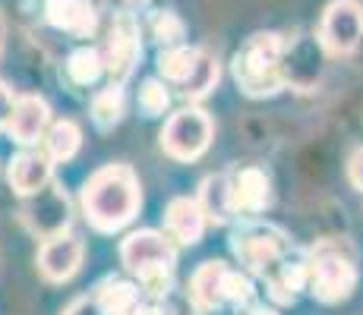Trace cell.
<instances>
[{"instance_id": "603a6c76", "label": "cell", "mask_w": 363, "mask_h": 315, "mask_svg": "<svg viewBox=\"0 0 363 315\" xmlns=\"http://www.w3.org/2000/svg\"><path fill=\"white\" fill-rule=\"evenodd\" d=\"M123 108H127V101H123V88L111 82L108 88H101V92L92 98V120L99 123L101 130H111V126L121 123Z\"/></svg>"}, {"instance_id": "484cf974", "label": "cell", "mask_w": 363, "mask_h": 315, "mask_svg": "<svg viewBox=\"0 0 363 315\" xmlns=\"http://www.w3.org/2000/svg\"><path fill=\"white\" fill-rule=\"evenodd\" d=\"M167 104H171V92H167V86L162 79H145L139 86V110L145 117H162L167 110Z\"/></svg>"}, {"instance_id": "9c48e42d", "label": "cell", "mask_w": 363, "mask_h": 315, "mask_svg": "<svg viewBox=\"0 0 363 315\" xmlns=\"http://www.w3.org/2000/svg\"><path fill=\"white\" fill-rule=\"evenodd\" d=\"M139 54H143V41H139V25L130 13H121L111 25L108 35V54H101L104 69L111 73L114 86H121L123 79L133 73V67L139 63Z\"/></svg>"}, {"instance_id": "4316f807", "label": "cell", "mask_w": 363, "mask_h": 315, "mask_svg": "<svg viewBox=\"0 0 363 315\" xmlns=\"http://www.w3.org/2000/svg\"><path fill=\"white\" fill-rule=\"evenodd\" d=\"M162 299V306H158V312L162 315H193L196 309H193V303H190V297H184V293H174V290H167L164 297H158Z\"/></svg>"}, {"instance_id": "d6986e66", "label": "cell", "mask_w": 363, "mask_h": 315, "mask_svg": "<svg viewBox=\"0 0 363 315\" xmlns=\"http://www.w3.org/2000/svg\"><path fill=\"white\" fill-rule=\"evenodd\" d=\"M196 202H199L202 214H206V221H212V224H228L234 218L231 193H228V177L225 173H212V177L202 180Z\"/></svg>"}, {"instance_id": "f546056e", "label": "cell", "mask_w": 363, "mask_h": 315, "mask_svg": "<svg viewBox=\"0 0 363 315\" xmlns=\"http://www.w3.org/2000/svg\"><path fill=\"white\" fill-rule=\"evenodd\" d=\"M13 101H16L13 88L6 86V82H0V130H6V120H10V114H13Z\"/></svg>"}, {"instance_id": "7c38bea8", "label": "cell", "mask_w": 363, "mask_h": 315, "mask_svg": "<svg viewBox=\"0 0 363 315\" xmlns=\"http://www.w3.org/2000/svg\"><path fill=\"white\" fill-rule=\"evenodd\" d=\"M228 193H231L234 214H247V218L265 212V208H269V202H272L269 177H265L262 167H253V164L237 167L231 177H228Z\"/></svg>"}, {"instance_id": "4fadbf2b", "label": "cell", "mask_w": 363, "mask_h": 315, "mask_svg": "<svg viewBox=\"0 0 363 315\" xmlns=\"http://www.w3.org/2000/svg\"><path fill=\"white\" fill-rule=\"evenodd\" d=\"M48 126H51V108H48L45 98L23 95L13 101V114H10V120H6V132H10L19 145L38 142Z\"/></svg>"}, {"instance_id": "7402d4cb", "label": "cell", "mask_w": 363, "mask_h": 315, "mask_svg": "<svg viewBox=\"0 0 363 315\" xmlns=\"http://www.w3.org/2000/svg\"><path fill=\"white\" fill-rule=\"evenodd\" d=\"M196 57H199V47H186V45L164 47V51L158 54V73H162L167 82H174V86H184V79L190 76Z\"/></svg>"}, {"instance_id": "30bf717a", "label": "cell", "mask_w": 363, "mask_h": 315, "mask_svg": "<svg viewBox=\"0 0 363 315\" xmlns=\"http://www.w3.org/2000/svg\"><path fill=\"white\" fill-rule=\"evenodd\" d=\"M82 256H86V246H82L79 236L73 234H57V236H48L38 249V268L48 281L54 284H64L69 277L79 271Z\"/></svg>"}, {"instance_id": "ac0fdd59", "label": "cell", "mask_w": 363, "mask_h": 315, "mask_svg": "<svg viewBox=\"0 0 363 315\" xmlns=\"http://www.w3.org/2000/svg\"><path fill=\"white\" fill-rule=\"evenodd\" d=\"M139 284H130V281H121V277H104V281L95 287L92 297L99 299V306L108 315H133L143 306L139 299Z\"/></svg>"}, {"instance_id": "7a4b0ae2", "label": "cell", "mask_w": 363, "mask_h": 315, "mask_svg": "<svg viewBox=\"0 0 363 315\" xmlns=\"http://www.w3.org/2000/svg\"><path fill=\"white\" fill-rule=\"evenodd\" d=\"M234 79L243 95L272 98L284 88V38L278 32H256L234 54Z\"/></svg>"}, {"instance_id": "cb8c5ba5", "label": "cell", "mask_w": 363, "mask_h": 315, "mask_svg": "<svg viewBox=\"0 0 363 315\" xmlns=\"http://www.w3.org/2000/svg\"><path fill=\"white\" fill-rule=\"evenodd\" d=\"M101 73H104V60L101 51H95V47H79V51H73L67 57V76L76 86H92Z\"/></svg>"}, {"instance_id": "5b68a950", "label": "cell", "mask_w": 363, "mask_h": 315, "mask_svg": "<svg viewBox=\"0 0 363 315\" xmlns=\"http://www.w3.org/2000/svg\"><path fill=\"white\" fill-rule=\"evenodd\" d=\"M253 281H250L243 271H234L228 268L225 262H202L190 277V297L193 309L196 312H212V309H221V306H240L247 309L253 303Z\"/></svg>"}, {"instance_id": "f1b7e54d", "label": "cell", "mask_w": 363, "mask_h": 315, "mask_svg": "<svg viewBox=\"0 0 363 315\" xmlns=\"http://www.w3.org/2000/svg\"><path fill=\"white\" fill-rule=\"evenodd\" d=\"M347 180L354 183V189H360L363 193V145L360 149H354L351 158H347Z\"/></svg>"}, {"instance_id": "9a60e30c", "label": "cell", "mask_w": 363, "mask_h": 315, "mask_svg": "<svg viewBox=\"0 0 363 315\" xmlns=\"http://www.w3.org/2000/svg\"><path fill=\"white\" fill-rule=\"evenodd\" d=\"M206 214H202L199 202L190 199V195H180V199H171L164 212V227H167V236L177 240L180 246H196L206 234Z\"/></svg>"}, {"instance_id": "8992f818", "label": "cell", "mask_w": 363, "mask_h": 315, "mask_svg": "<svg viewBox=\"0 0 363 315\" xmlns=\"http://www.w3.org/2000/svg\"><path fill=\"white\" fill-rule=\"evenodd\" d=\"M231 249L237 262L256 277H265L291 249V240L281 227L275 224H243L240 230L231 236Z\"/></svg>"}, {"instance_id": "1f68e13d", "label": "cell", "mask_w": 363, "mask_h": 315, "mask_svg": "<svg viewBox=\"0 0 363 315\" xmlns=\"http://www.w3.org/2000/svg\"><path fill=\"white\" fill-rule=\"evenodd\" d=\"M133 315H162V312H158V306H139Z\"/></svg>"}, {"instance_id": "ba28073f", "label": "cell", "mask_w": 363, "mask_h": 315, "mask_svg": "<svg viewBox=\"0 0 363 315\" xmlns=\"http://www.w3.org/2000/svg\"><path fill=\"white\" fill-rule=\"evenodd\" d=\"M363 41V4L360 0H332L319 23V47L345 57L354 54Z\"/></svg>"}, {"instance_id": "277c9868", "label": "cell", "mask_w": 363, "mask_h": 315, "mask_svg": "<svg viewBox=\"0 0 363 315\" xmlns=\"http://www.w3.org/2000/svg\"><path fill=\"white\" fill-rule=\"evenodd\" d=\"M121 262L149 297L174 290V246L158 230H136L121 243Z\"/></svg>"}, {"instance_id": "ffe728a7", "label": "cell", "mask_w": 363, "mask_h": 315, "mask_svg": "<svg viewBox=\"0 0 363 315\" xmlns=\"http://www.w3.org/2000/svg\"><path fill=\"white\" fill-rule=\"evenodd\" d=\"M79 145H82V130L73 120L51 123L45 130V136H41V149H45V155L51 158V161H69V158H76Z\"/></svg>"}, {"instance_id": "5bb4252c", "label": "cell", "mask_w": 363, "mask_h": 315, "mask_svg": "<svg viewBox=\"0 0 363 315\" xmlns=\"http://www.w3.org/2000/svg\"><path fill=\"white\" fill-rule=\"evenodd\" d=\"M6 177H10V186L26 199V195H35L38 189H45L48 183H51L54 161L45 155V149H26L10 161Z\"/></svg>"}, {"instance_id": "4dcf8cb0", "label": "cell", "mask_w": 363, "mask_h": 315, "mask_svg": "<svg viewBox=\"0 0 363 315\" xmlns=\"http://www.w3.org/2000/svg\"><path fill=\"white\" fill-rule=\"evenodd\" d=\"M240 315H278L275 309H265V306H247Z\"/></svg>"}, {"instance_id": "44dd1931", "label": "cell", "mask_w": 363, "mask_h": 315, "mask_svg": "<svg viewBox=\"0 0 363 315\" xmlns=\"http://www.w3.org/2000/svg\"><path fill=\"white\" fill-rule=\"evenodd\" d=\"M218 76H221L218 60L199 47V57H196V63H193L190 76L184 79V86H180V95L190 98V101H199V98H206L215 86H218Z\"/></svg>"}, {"instance_id": "e0dca14e", "label": "cell", "mask_w": 363, "mask_h": 315, "mask_svg": "<svg viewBox=\"0 0 363 315\" xmlns=\"http://www.w3.org/2000/svg\"><path fill=\"white\" fill-rule=\"evenodd\" d=\"M45 16L60 32L92 35L95 29V6L89 0H48Z\"/></svg>"}, {"instance_id": "d4e9b609", "label": "cell", "mask_w": 363, "mask_h": 315, "mask_svg": "<svg viewBox=\"0 0 363 315\" xmlns=\"http://www.w3.org/2000/svg\"><path fill=\"white\" fill-rule=\"evenodd\" d=\"M152 35H155L164 47H177V45H184L186 25H184V19H180L177 13L158 10L155 16H152Z\"/></svg>"}, {"instance_id": "52a82bcc", "label": "cell", "mask_w": 363, "mask_h": 315, "mask_svg": "<svg viewBox=\"0 0 363 315\" xmlns=\"http://www.w3.org/2000/svg\"><path fill=\"white\" fill-rule=\"evenodd\" d=\"M212 136H215V126L206 110L180 108L177 114L167 117V123L162 130V149L174 161H196L212 145Z\"/></svg>"}, {"instance_id": "2e32d148", "label": "cell", "mask_w": 363, "mask_h": 315, "mask_svg": "<svg viewBox=\"0 0 363 315\" xmlns=\"http://www.w3.org/2000/svg\"><path fill=\"white\" fill-rule=\"evenodd\" d=\"M262 281L275 303H294L300 290H306V256L300 249H291Z\"/></svg>"}, {"instance_id": "3957f363", "label": "cell", "mask_w": 363, "mask_h": 315, "mask_svg": "<svg viewBox=\"0 0 363 315\" xmlns=\"http://www.w3.org/2000/svg\"><path fill=\"white\" fill-rule=\"evenodd\" d=\"M357 262L345 240H323L306 256V290L319 303H345L357 290Z\"/></svg>"}, {"instance_id": "83f0119b", "label": "cell", "mask_w": 363, "mask_h": 315, "mask_svg": "<svg viewBox=\"0 0 363 315\" xmlns=\"http://www.w3.org/2000/svg\"><path fill=\"white\" fill-rule=\"evenodd\" d=\"M64 315H108V312L101 309L95 297H79V299H73V303L67 306Z\"/></svg>"}, {"instance_id": "8fae6325", "label": "cell", "mask_w": 363, "mask_h": 315, "mask_svg": "<svg viewBox=\"0 0 363 315\" xmlns=\"http://www.w3.org/2000/svg\"><path fill=\"white\" fill-rule=\"evenodd\" d=\"M26 199H29V205H26V221H29V227L35 234H41L48 240V236H57L69 227V202L54 183L38 189L35 195H26Z\"/></svg>"}, {"instance_id": "6da1fadb", "label": "cell", "mask_w": 363, "mask_h": 315, "mask_svg": "<svg viewBox=\"0 0 363 315\" xmlns=\"http://www.w3.org/2000/svg\"><path fill=\"white\" fill-rule=\"evenodd\" d=\"M82 214L101 234H117L136 218L143 205L139 177L127 164H108L95 171L82 186Z\"/></svg>"}]
</instances>
